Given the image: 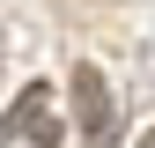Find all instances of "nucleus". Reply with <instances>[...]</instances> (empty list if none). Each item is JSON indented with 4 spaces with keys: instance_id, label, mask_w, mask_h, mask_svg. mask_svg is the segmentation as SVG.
Returning a JSON list of instances; mask_svg holds the SVG:
<instances>
[{
    "instance_id": "f257e3e1",
    "label": "nucleus",
    "mask_w": 155,
    "mask_h": 148,
    "mask_svg": "<svg viewBox=\"0 0 155 148\" xmlns=\"http://www.w3.org/2000/svg\"><path fill=\"white\" fill-rule=\"evenodd\" d=\"M67 89H74V126L89 133V148H104L111 133H118V104H111V82H104V74H96L89 59H81Z\"/></svg>"
},
{
    "instance_id": "f03ea898",
    "label": "nucleus",
    "mask_w": 155,
    "mask_h": 148,
    "mask_svg": "<svg viewBox=\"0 0 155 148\" xmlns=\"http://www.w3.org/2000/svg\"><path fill=\"white\" fill-rule=\"evenodd\" d=\"M8 133H22L30 148H59V119L45 111V82H30V96L8 111Z\"/></svg>"
},
{
    "instance_id": "7ed1b4c3",
    "label": "nucleus",
    "mask_w": 155,
    "mask_h": 148,
    "mask_svg": "<svg viewBox=\"0 0 155 148\" xmlns=\"http://www.w3.org/2000/svg\"><path fill=\"white\" fill-rule=\"evenodd\" d=\"M140 148H155V126H148V141H140Z\"/></svg>"
}]
</instances>
